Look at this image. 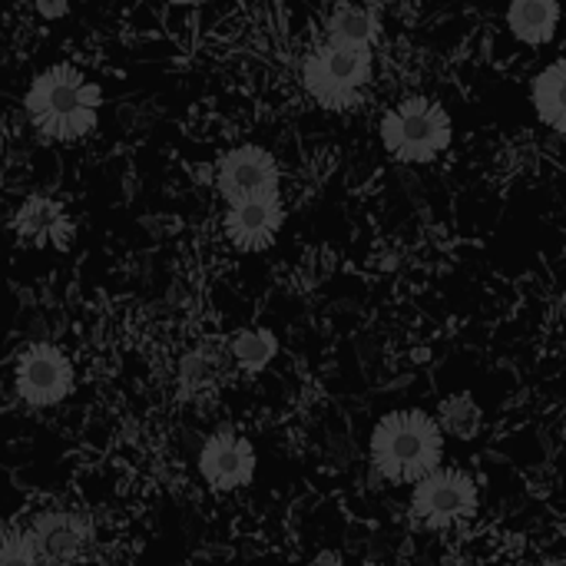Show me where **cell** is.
I'll use <instances>...</instances> for the list:
<instances>
[{
  "mask_svg": "<svg viewBox=\"0 0 566 566\" xmlns=\"http://www.w3.org/2000/svg\"><path fill=\"white\" fill-rule=\"evenodd\" d=\"M103 90L73 63H53L23 93L30 126L50 143H76L96 129Z\"/></svg>",
  "mask_w": 566,
  "mask_h": 566,
  "instance_id": "1",
  "label": "cell"
},
{
  "mask_svg": "<svg viewBox=\"0 0 566 566\" xmlns=\"http://www.w3.org/2000/svg\"><path fill=\"white\" fill-rule=\"evenodd\" d=\"M444 431L421 408H395L371 428L368 454L375 474L388 484H418L444 464Z\"/></svg>",
  "mask_w": 566,
  "mask_h": 566,
  "instance_id": "2",
  "label": "cell"
},
{
  "mask_svg": "<svg viewBox=\"0 0 566 566\" xmlns=\"http://www.w3.org/2000/svg\"><path fill=\"white\" fill-rule=\"evenodd\" d=\"M375 76V43L328 36L302 60L305 93L328 113H352L361 106Z\"/></svg>",
  "mask_w": 566,
  "mask_h": 566,
  "instance_id": "3",
  "label": "cell"
},
{
  "mask_svg": "<svg viewBox=\"0 0 566 566\" xmlns=\"http://www.w3.org/2000/svg\"><path fill=\"white\" fill-rule=\"evenodd\" d=\"M381 146L405 166H428L454 143V119L434 96H405L378 123Z\"/></svg>",
  "mask_w": 566,
  "mask_h": 566,
  "instance_id": "4",
  "label": "cell"
},
{
  "mask_svg": "<svg viewBox=\"0 0 566 566\" xmlns=\"http://www.w3.org/2000/svg\"><path fill=\"white\" fill-rule=\"evenodd\" d=\"M481 488L464 468H434L428 478L411 484V517L428 531H448L478 514Z\"/></svg>",
  "mask_w": 566,
  "mask_h": 566,
  "instance_id": "5",
  "label": "cell"
},
{
  "mask_svg": "<svg viewBox=\"0 0 566 566\" xmlns=\"http://www.w3.org/2000/svg\"><path fill=\"white\" fill-rule=\"evenodd\" d=\"M13 388L30 408H53L66 401L76 388V371L70 355L46 342L23 348L13 368Z\"/></svg>",
  "mask_w": 566,
  "mask_h": 566,
  "instance_id": "6",
  "label": "cell"
},
{
  "mask_svg": "<svg viewBox=\"0 0 566 566\" xmlns=\"http://www.w3.org/2000/svg\"><path fill=\"white\" fill-rule=\"evenodd\" d=\"M279 182H282L279 159L259 143L232 146L216 163V189H219L222 202H235V199H249V196H262V192H279Z\"/></svg>",
  "mask_w": 566,
  "mask_h": 566,
  "instance_id": "7",
  "label": "cell"
},
{
  "mask_svg": "<svg viewBox=\"0 0 566 566\" xmlns=\"http://www.w3.org/2000/svg\"><path fill=\"white\" fill-rule=\"evenodd\" d=\"M282 226H285L282 192H262V196L226 202L222 232H226L229 245L239 249V252H265V249H272Z\"/></svg>",
  "mask_w": 566,
  "mask_h": 566,
  "instance_id": "8",
  "label": "cell"
},
{
  "mask_svg": "<svg viewBox=\"0 0 566 566\" xmlns=\"http://www.w3.org/2000/svg\"><path fill=\"white\" fill-rule=\"evenodd\" d=\"M255 468L259 458L252 441L232 428H219L216 434H209L199 451V474L216 494H232L249 488L255 481Z\"/></svg>",
  "mask_w": 566,
  "mask_h": 566,
  "instance_id": "9",
  "label": "cell"
},
{
  "mask_svg": "<svg viewBox=\"0 0 566 566\" xmlns=\"http://www.w3.org/2000/svg\"><path fill=\"white\" fill-rule=\"evenodd\" d=\"M560 0H511L507 30L524 46H547L560 27Z\"/></svg>",
  "mask_w": 566,
  "mask_h": 566,
  "instance_id": "10",
  "label": "cell"
},
{
  "mask_svg": "<svg viewBox=\"0 0 566 566\" xmlns=\"http://www.w3.org/2000/svg\"><path fill=\"white\" fill-rule=\"evenodd\" d=\"M531 106L544 126L566 136V56L547 63L531 80Z\"/></svg>",
  "mask_w": 566,
  "mask_h": 566,
  "instance_id": "11",
  "label": "cell"
},
{
  "mask_svg": "<svg viewBox=\"0 0 566 566\" xmlns=\"http://www.w3.org/2000/svg\"><path fill=\"white\" fill-rule=\"evenodd\" d=\"M438 424L458 441H474L484 431V408L471 391H454L438 405Z\"/></svg>",
  "mask_w": 566,
  "mask_h": 566,
  "instance_id": "12",
  "label": "cell"
},
{
  "mask_svg": "<svg viewBox=\"0 0 566 566\" xmlns=\"http://www.w3.org/2000/svg\"><path fill=\"white\" fill-rule=\"evenodd\" d=\"M229 355L232 361L249 371V375H259L272 365V358L279 355V338L269 332V328H242L232 345H229Z\"/></svg>",
  "mask_w": 566,
  "mask_h": 566,
  "instance_id": "13",
  "label": "cell"
},
{
  "mask_svg": "<svg viewBox=\"0 0 566 566\" xmlns=\"http://www.w3.org/2000/svg\"><path fill=\"white\" fill-rule=\"evenodd\" d=\"M325 33H328V36H345V40H368V43H375V36H378V17H375L365 3L338 0V3L328 10Z\"/></svg>",
  "mask_w": 566,
  "mask_h": 566,
  "instance_id": "14",
  "label": "cell"
},
{
  "mask_svg": "<svg viewBox=\"0 0 566 566\" xmlns=\"http://www.w3.org/2000/svg\"><path fill=\"white\" fill-rule=\"evenodd\" d=\"M60 222V206L50 199H30L17 212V232L30 242H46L53 239V229Z\"/></svg>",
  "mask_w": 566,
  "mask_h": 566,
  "instance_id": "15",
  "label": "cell"
},
{
  "mask_svg": "<svg viewBox=\"0 0 566 566\" xmlns=\"http://www.w3.org/2000/svg\"><path fill=\"white\" fill-rule=\"evenodd\" d=\"M33 3H36V10H40L43 17H50V20H56V17L66 13V0H33Z\"/></svg>",
  "mask_w": 566,
  "mask_h": 566,
  "instance_id": "16",
  "label": "cell"
}]
</instances>
